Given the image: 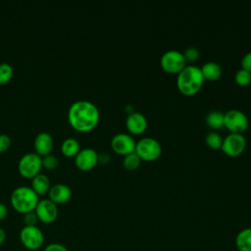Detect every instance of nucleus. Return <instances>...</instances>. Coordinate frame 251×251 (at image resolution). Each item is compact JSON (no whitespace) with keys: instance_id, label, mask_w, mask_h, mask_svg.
Here are the masks:
<instances>
[{"instance_id":"412c9836","label":"nucleus","mask_w":251,"mask_h":251,"mask_svg":"<svg viewBox=\"0 0 251 251\" xmlns=\"http://www.w3.org/2000/svg\"><path fill=\"white\" fill-rule=\"evenodd\" d=\"M124 166L128 169V170H134L136 169L141 162L140 157L137 155V153L135 151L128 153L126 155H125L124 157Z\"/></svg>"},{"instance_id":"c756f323","label":"nucleus","mask_w":251,"mask_h":251,"mask_svg":"<svg viewBox=\"0 0 251 251\" xmlns=\"http://www.w3.org/2000/svg\"><path fill=\"white\" fill-rule=\"evenodd\" d=\"M44 251H69L66 246L60 243H50L45 248Z\"/></svg>"},{"instance_id":"5701e85b","label":"nucleus","mask_w":251,"mask_h":251,"mask_svg":"<svg viewBox=\"0 0 251 251\" xmlns=\"http://www.w3.org/2000/svg\"><path fill=\"white\" fill-rule=\"evenodd\" d=\"M13 76V68L8 63L0 64V84L7 83Z\"/></svg>"},{"instance_id":"a211bd4d","label":"nucleus","mask_w":251,"mask_h":251,"mask_svg":"<svg viewBox=\"0 0 251 251\" xmlns=\"http://www.w3.org/2000/svg\"><path fill=\"white\" fill-rule=\"evenodd\" d=\"M235 246L238 251H251V227L243 228L236 234Z\"/></svg>"},{"instance_id":"2f4dec72","label":"nucleus","mask_w":251,"mask_h":251,"mask_svg":"<svg viewBox=\"0 0 251 251\" xmlns=\"http://www.w3.org/2000/svg\"><path fill=\"white\" fill-rule=\"evenodd\" d=\"M110 160V155L106 152H103L101 154H98V162H101L103 164L108 163Z\"/></svg>"},{"instance_id":"f8f14e48","label":"nucleus","mask_w":251,"mask_h":251,"mask_svg":"<svg viewBox=\"0 0 251 251\" xmlns=\"http://www.w3.org/2000/svg\"><path fill=\"white\" fill-rule=\"evenodd\" d=\"M98 163V153L93 148L87 147L80 149L75 156V166L82 171L91 170Z\"/></svg>"},{"instance_id":"6ab92c4d","label":"nucleus","mask_w":251,"mask_h":251,"mask_svg":"<svg viewBox=\"0 0 251 251\" xmlns=\"http://www.w3.org/2000/svg\"><path fill=\"white\" fill-rule=\"evenodd\" d=\"M61 150L65 156L75 157L80 150L79 143L75 138L68 137L63 141V143L61 145Z\"/></svg>"},{"instance_id":"9d476101","label":"nucleus","mask_w":251,"mask_h":251,"mask_svg":"<svg viewBox=\"0 0 251 251\" xmlns=\"http://www.w3.org/2000/svg\"><path fill=\"white\" fill-rule=\"evenodd\" d=\"M34 212L38 218V221L44 224H51L58 217L57 204L52 202L50 199L39 200Z\"/></svg>"},{"instance_id":"0eeeda50","label":"nucleus","mask_w":251,"mask_h":251,"mask_svg":"<svg viewBox=\"0 0 251 251\" xmlns=\"http://www.w3.org/2000/svg\"><path fill=\"white\" fill-rule=\"evenodd\" d=\"M160 62L162 68L171 74H178L186 66L182 52L176 49L166 51L162 55Z\"/></svg>"},{"instance_id":"4be33fe9","label":"nucleus","mask_w":251,"mask_h":251,"mask_svg":"<svg viewBox=\"0 0 251 251\" xmlns=\"http://www.w3.org/2000/svg\"><path fill=\"white\" fill-rule=\"evenodd\" d=\"M205 141L208 146L213 149H219L222 147L223 137L217 131H210L205 137Z\"/></svg>"},{"instance_id":"39448f33","label":"nucleus","mask_w":251,"mask_h":251,"mask_svg":"<svg viewBox=\"0 0 251 251\" xmlns=\"http://www.w3.org/2000/svg\"><path fill=\"white\" fill-rule=\"evenodd\" d=\"M42 168V157L36 153H26L19 161L18 169L20 174L27 178H32L39 174Z\"/></svg>"},{"instance_id":"f3484780","label":"nucleus","mask_w":251,"mask_h":251,"mask_svg":"<svg viewBox=\"0 0 251 251\" xmlns=\"http://www.w3.org/2000/svg\"><path fill=\"white\" fill-rule=\"evenodd\" d=\"M31 188L37 195H42L49 191L50 189V180L49 177L44 174H37L32 177Z\"/></svg>"},{"instance_id":"7c9ffc66","label":"nucleus","mask_w":251,"mask_h":251,"mask_svg":"<svg viewBox=\"0 0 251 251\" xmlns=\"http://www.w3.org/2000/svg\"><path fill=\"white\" fill-rule=\"evenodd\" d=\"M7 215H8L7 206L4 203L0 202V221L4 220L7 217Z\"/></svg>"},{"instance_id":"c85d7f7f","label":"nucleus","mask_w":251,"mask_h":251,"mask_svg":"<svg viewBox=\"0 0 251 251\" xmlns=\"http://www.w3.org/2000/svg\"><path fill=\"white\" fill-rule=\"evenodd\" d=\"M241 66H242V69L251 72V51L247 52V53L242 57Z\"/></svg>"},{"instance_id":"b1692460","label":"nucleus","mask_w":251,"mask_h":251,"mask_svg":"<svg viewBox=\"0 0 251 251\" xmlns=\"http://www.w3.org/2000/svg\"><path fill=\"white\" fill-rule=\"evenodd\" d=\"M234 79L236 83H238L239 85H247L251 81V72L244 69H240L236 71L234 75Z\"/></svg>"},{"instance_id":"423d86ee","label":"nucleus","mask_w":251,"mask_h":251,"mask_svg":"<svg viewBox=\"0 0 251 251\" xmlns=\"http://www.w3.org/2000/svg\"><path fill=\"white\" fill-rule=\"evenodd\" d=\"M20 240L25 248L34 251L42 247L44 243V235L41 229L36 226H24L20 231Z\"/></svg>"},{"instance_id":"7ed1b4c3","label":"nucleus","mask_w":251,"mask_h":251,"mask_svg":"<svg viewBox=\"0 0 251 251\" xmlns=\"http://www.w3.org/2000/svg\"><path fill=\"white\" fill-rule=\"evenodd\" d=\"M11 204L13 208L21 213L25 214L34 211L39 199L38 195L29 186H19L15 188L11 194Z\"/></svg>"},{"instance_id":"6e6552de","label":"nucleus","mask_w":251,"mask_h":251,"mask_svg":"<svg viewBox=\"0 0 251 251\" xmlns=\"http://www.w3.org/2000/svg\"><path fill=\"white\" fill-rule=\"evenodd\" d=\"M224 126L231 132L241 133L248 126V118L241 110L230 109L225 113Z\"/></svg>"},{"instance_id":"dca6fc26","label":"nucleus","mask_w":251,"mask_h":251,"mask_svg":"<svg viewBox=\"0 0 251 251\" xmlns=\"http://www.w3.org/2000/svg\"><path fill=\"white\" fill-rule=\"evenodd\" d=\"M201 72L204 76V79H209V80H216L223 74L221 65L214 61H209L203 64V66L201 67Z\"/></svg>"},{"instance_id":"473e14b6","label":"nucleus","mask_w":251,"mask_h":251,"mask_svg":"<svg viewBox=\"0 0 251 251\" xmlns=\"http://www.w3.org/2000/svg\"><path fill=\"white\" fill-rule=\"evenodd\" d=\"M5 239H6V232L3 228L0 227V245L5 241Z\"/></svg>"},{"instance_id":"f03ea898","label":"nucleus","mask_w":251,"mask_h":251,"mask_svg":"<svg viewBox=\"0 0 251 251\" xmlns=\"http://www.w3.org/2000/svg\"><path fill=\"white\" fill-rule=\"evenodd\" d=\"M204 76L201 72V68L188 65L185 66L178 74L176 78V84L180 92L185 95L195 94L202 86Z\"/></svg>"},{"instance_id":"2eb2a0df","label":"nucleus","mask_w":251,"mask_h":251,"mask_svg":"<svg viewBox=\"0 0 251 251\" xmlns=\"http://www.w3.org/2000/svg\"><path fill=\"white\" fill-rule=\"evenodd\" d=\"M49 199L55 204H63L68 202L72 197V189L65 183H57L49 189Z\"/></svg>"},{"instance_id":"aec40b11","label":"nucleus","mask_w":251,"mask_h":251,"mask_svg":"<svg viewBox=\"0 0 251 251\" xmlns=\"http://www.w3.org/2000/svg\"><path fill=\"white\" fill-rule=\"evenodd\" d=\"M225 113L220 110H212L206 116V123L213 128H220L224 126Z\"/></svg>"},{"instance_id":"393cba45","label":"nucleus","mask_w":251,"mask_h":251,"mask_svg":"<svg viewBox=\"0 0 251 251\" xmlns=\"http://www.w3.org/2000/svg\"><path fill=\"white\" fill-rule=\"evenodd\" d=\"M59 165V160L55 155L48 154L46 156H43L42 158V167L48 170H53L57 168Z\"/></svg>"},{"instance_id":"bb28decb","label":"nucleus","mask_w":251,"mask_h":251,"mask_svg":"<svg viewBox=\"0 0 251 251\" xmlns=\"http://www.w3.org/2000/svg\"><path fill=\"white\" fill-rule=\"evenodd\" d=\"M23 222L25 224V226H35L38 222V218H37L35 212L31 211V212L24 214Z\"/></svg>"},{"instance_id":"1a4fd4ad","label":"nucleus","mask_w":251,"mask_h":251,"mask_svg":"<svg viewBox=\"0 0 251 251\" xmlns=\"http://www.w3.org/2000/svg\"><path fill=\"white\" fill-rule=\"evenodd\" d=\"M246 146V139L242 133L231 132L227 134L222 143V150L228 156L234 157L242 153Z\"/></svg>"},{"instance_id":"cd10ccee","label":"nucleus","mask_w":251,"mask_h":251,"mask_svg":"<svg viewBox=\"0 0 251 251\" xmlns=\"http://www.w3.org/2000/svg\"><path fill=\"white\" fill-rule=\"evenodd\" d=\"M11 145V138L5 133H0V153H3L9 149Z\"/></svg>"},{"instance_id":"f257e3e1","label":"nucleus","mask_w":251,"mask_h":251,"mask_svg":"<svg viewBox=\"0 0 251 251\" xmlns=\"http://www.w3.org/2000/svg\"><path fill=\"white\" fill-rule=\"evenodd\" d=\"M100 114L97 106L88 100L75 101L68 110L70 125L78 131L93 129L99 122Z\"/></svg>"},{"instance_id":"ddd939ff","label":"nucleus","mask_w":251,"mask_h":251,"mask_svg":"<svg viewBox=\"0 0 251 251\" xmlns=\"http://www.w3.org/2000/svg\"><path fill=\"white\" fill-rule=\"evenodd\" d=\"M54 145V139L49 132H39L34 139L35 153L43 157L51 153Z\"/></svg>"},{"instance_id":"a878e982","label":"nucleus","mask_w":251,"mask_h":251,"mask_svg":"<svg viewBox=\"0 0 251 251\" xmlns=\"http://www.w3.org/2000/svg\"><path fill=\"white\" fill-rule=\"evenodd\" d=\"M182 54H183V57H184L186 62L187 61L188 62H194L199 57V50L196 47L190 46V47H187Z\"/></svg>"},{"instance_id":"4468645a","label":"nucleus","mask_w":251,"mask_h":251,"mask_svg":"<svg viewBox=\"0 0 251 251\" xmlns=\"http://www.w3.org/2000/svg\"><path fill=\"white\" fill-rule=\"evenodd\" d=\"M126 125L130 132L134 134H140L147 127V119L140 112H131L126 117Z\"/></svg>"},{"instance_id":"20e7f679","label":"nucleus","mask_w":251,"mask_h":251,"mask_svg":"<svg viewBox=\"0 0 251 251\" xmlns=\"http://www.w3.org/2000/svg\"><path fill=\"white\" fill-rule=\"evenodd\" d=\"M135 152L141 160L153 161L160 157L162 153V146L157 139L146 136L136 142Z\"/></svg>"},{"instance_id":"9b49d317","label":"nucleus","mask_w":251,"mask_h":251,"mask_svg":"<svg viewBox=\"0 0 251 251\" xmlns=\"http://www.w3.org/2000/svg\"><path fill=\"white\" fill-rule=\"evenodd\" d=\"M111 146L113 150L118 154L126 155L135 151L136 141L130 134L126 132H119L112 137Z\"/></svg>"}]
</instances>
